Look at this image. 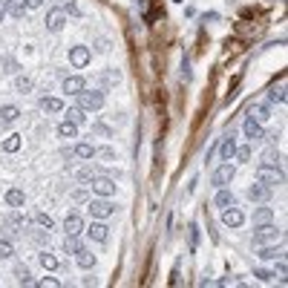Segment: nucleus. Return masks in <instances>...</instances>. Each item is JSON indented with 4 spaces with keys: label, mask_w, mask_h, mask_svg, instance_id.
I'll return each mask as SVG.
<instances>
[{
    "label": "nucleus",
    "mask_w": 288,
    "mask_h": 288,
    "mask_svg": "<svg viewBox=\"0 0 288 288\" xmlns=\"http://www.w3.org/2000/svg\"><path fill=\"white\" fill-rule=\"evenodd\" d=\"M6 18V0H0V20Z\"/></svg>",
    "instance_id": "37998d69"
},
{
    "label": "nucleus",
    "mask_w": 288,
    "mask_h": 288,
    "mask_svg": "<svg viewBox=\"0 0 288 288\" xmlns=\"http://www.w3.org/2000/svg\"><path fill=\"white\" fill-rule=\"evenodd\" d=\"M66 23V12L64 9H52L49 15H46V26H49V32H61Z\"/></svg>",
    "instance_id": "423d86ee"
},
{
    "label": "nucleus",
    "mask_w": 288,
    "mask_h": 288,
    "mask_svg": "<svg viewBox=\"0 0 288 288\" xmlns=\"http://www.w3.org/2000/svg\"><path fill=\"white\" fill-rule=\"evenodd\" d=\"M277 239H280V230H277L271 222H265L254 233V242H256V245H262V242H277Z\"/></svg>",
    "instance_id": "20e7f679"
},
{
    "label": "nucleus",
    "mask_w": 288,
    "mask_h": 288,
    "mask_svg": "<svg viewBox=\"0 0 288 288\" xmlns=\"http://www.w3.org/2000/svg\"><path fill=\"white\" fill-rule=\"evenodd\" d=\"M35 225H38V228H46V230H52V216H49V213H43V211H38V213H35Z\"/></svg>",
    "instance_id": "bb28decb"
},
{
    "label": "nucleus",
    "mask_w": 288,
    "mask_h": 288,
    "mask_svg": "<svg viewBox=\"0 0 288 288\" xmlns=\"http://www.w3.org/2000/svg\"><path fill=\"white\" fill-rule=\"evenodd\" d=\"M32 242H38V245H46V242H49V230H46V228L32 230Z\"/></svg>",
    "instance_id": "7c9ffc66"
},
{
    "label": "nucleus",
    "mask_w": 288,
    "mask_h": 288,
    "mask_svg": "<svg viewBox=\"0 0 288 288\" xmlns=\"http://www.w3.org/2000/svg\"><path fill=\"white\" fill-rule=\"evenodd\" d=\"M93 191H96L98 196H113V193H115V182H113V179H104V176H101V179H93Z\"/></svg>",
    "instance_id": "1a4fd4ad"
},
{
    "label": "nucleus",
    "mask_w": 288,
    "mask_h": 288,
    "mask_svg": "<svg viewBox=\"0 0 288 288\" xmlns=\"http://www.w3.org/2000/svg\"><path fill=\"white\" fill-rule=\"evenodd\" d=\"M72 153H75V156H78V159H93V156H96V147H93V144H87V141H84V144H78V147H75V150H72Z\"/></svg>",
    "instance_id": "5701e85b"
},
{
    "label": "nucleus",
    "mask_w": 288,
    "mask_h": 288,
    "mask_svg": "<svg viewBox=\"0 0 288 288\" xmlns=\"http://www.w3.org/2000/svg\"><path fill=\"white\" fill-rule=\"evenodd\" d=\"M271 104H283V101H286V90H283V87H280V90H271Z\"/></svg>",
    "instance_id": "c9c22d12"
},
{
    "label": "nucleus",
    "mask_w": 288,
    "mask_h": 288,
    "mask_svg": "<svg viewBox=\"0 0 288 288\" xmlns=\"http://www.w3.org/2000/svg\"><path fill=\"white\" fill-rule=\"evenodd\" d=\"M40 107H43L46 113H61V110H64V101H61V98H40Z\"/></svg>",
    "instance_id": "a211bd4d"
},
{
    "label": "nucleus",
    "mask_w": 288,
    "mask_h": 288,
    "mask_svg": "<svg viewBox=\"0 0 288 288\" xmlns=\"http://www.w3.org/2000/svg\"><path fill=\"white\" fill-rule=\"evenodd\" d=\"M78 265H81V268H93V265H96V254H90V251L81 248V251H78Z\"/></svg>",
    "instance_id": "a878e982"
},
{
    "label": "nucleus",
    "mask_w": 288,
    "mask_h": 288,
    "mask_svg": "<svg viewBox=\"0 0 288 288\" xmlns=\"http://www.w3.org/2000/svg\"><path fill=\"white\" fill-rule=\"evenodd\" d=\"M262 164H277V150H274V147L262 153Z\"/></svg>",
    "instance_id": "e433bc0d"
},
{
    "label": "nucleus",
    "mask_w": 288,
    "mask_h": 288,
    "mask_svg": "<svg viewBox=\"0 0 288 288\" xmlns=\"http://www.w3.org/2000/svg\"><path fill=\"white\" fill-rule=\"evenodd\" d=\"M64 230H66V233H81V230H84L81 216H78V213H69V216L64 219Z\"/></svg>",
    "instance_id": "ddd939ff"
},
{
    "label": "nucleus",
    "mask_w": 288,
    "mask_h": 288,
    "mask_svg": "<svg viewBox=\"0 0 288 288\" xmlns=\"http://www.w3.org/2000/svg\"><path fill=\"white\" fill-rule=\"evenodd\" d=\"M87 90V84H84V78H78V75H69L64 81V93L69 96H78V93H84Z\"/></svg>",
    "instance_id": "9d476101"
},
{
    "label": "nucleus",
    "mask_w": 288,
    "mask_h": 288,
    "mask_svg": "<svg viewBox=\"0 0 288 288\" xmlns=\"http://www.w3.org/2000/svg\"><path fill=\"white\" fill-rule=\"evenodd\" d=\"M196 242H199V228L191 225V245H196Z\"/></svg>",
    "instance_id": "a19ab883"
},
{
    "label": "nucleus",
    "mask_w": 288,
    "mask_h": 288,
    "mask_svg": "<svg viewBox=\"0 0 288 288\" xmlns=\"http://www.w3.org/2000/svg\"><path fill=\"white\" fill-rule=\"evenodd\" d=\"M15 277H18V283H20V286H32V274H29V268L18 265V268H15Z\"/></svg>",
    "instance_id": "b1692460"
},
{
    "label": "nucleus",
    "mask_w": 288,
    "mask_h": 288,
    "mask_svg": "<svg viewBox=\"0 0 288 288\" xmlns=\"http://www.w3.org/2000/svg\"><path fill=\"white\" fill-rule=\"evenodd\" d=\"M230 179H233V167H230V164H222V167L213 173V185H216V188H228Z\"/></svg>",
    "instance_id": "6e6552de"
},
{
    "label": "nucleus",
    "mask_w": 288,
    "mask_h": 288,
    "mask_svg": "<svg viewBox=\"0 0 288 288\" xmlns=\"http://www.w3.org/2000/svg\"><path fill=\"white\" fill-rule=\"evenodd\" d=\"M38 286H43V288H58V280H40Z\"/></svg>",
    "instance_id": "79ce46f5"
},
{
    "label": "nucleus",
    "mask_w": 288,
    "mask_h": 288,
    "mask_svg": "<svg viewBox=\"0 0 288 288\" xmlns=\"http://www.w3.org/2000/svg\"><path fill=\"white\" fill-rule=\"evenodd\" d=\"M78 107L81 110H101L104 107V93H98V90H93V93H78Z\"/></svg>",
    "instance_id": "f03ea898"
},
{
    "label": "nucleus",
    "mask_w": 288,
    "mask_h": 288,
    "mask_svg": "<svg viewBox=\"0 0 288 288\" xmlns=\"http://www.w3.org/2000/svg\"><path fill=\"white\" fill-rule=\"evenodd\" d=\"M15 87H18L20 93H29V90H32V78H18V81H15Z\"/></svg>",
    "instance_id": "72a5a7b5"
},
{
    "label": "nucleus",
    "mask_w": 288,
    "mask_h": 288,
    "mask_svg": "<svg viewBox=\"0 0 288 288\" xmlns=\"http://www.w3.org/2000/svg\"><path fill=\"white\" fill-rule=\"evenodd\" d=\"M251 118L259 121V124H262V121H268V118H271V115H268V107H254V115H251Z\"/></svg>",
    "instance_id": "2f4dec72"
},
{
    "label": "nucleus",
    "mask_w": 288,
    "mask_h": 288,
    "mask_svg": "<svg viewBox=\"0 0 288 288\" xmlns=\"http://www.w3.org/2000/svg\"><path fill=\"white\" fill-rule=\"evenodd\" d=\"M12 254H15V248H12V245H9V242L3 239V242H0V256L6 259V256H12Z\"/></svg>",
    "instance_id": "4c0bfd02"
},
{
    "label": "nucleus",
    "mask_w": 288,
    "mask_h": 288,
    "mask_svg": "<svg viewBox=\"0 0 288 288\" xmlns=\"http://www.w3.org/2000/svg\"><path fill=\"white\" fill-rule=\"evenodd\" d=\"M254 277L265 280V283H268V280H274V274H271V271H265V268H256V271H254Z\"/></svg>",
    "instance_id": "58836bf2"
},
{
    "label": "nucleus",
    "mask_w": 288,
    "mask_h": 288,
    "mask_svg": "<svg viewBox=\"0 0 288 288\" xmlns=\"http://www.w3.org/2000/svg\"><path fill=\"white\" fill-rule=\"evenodd\" d=\"M90 49L87 46H72V52H69V61H72V66H87L90 64Z\"/></svg>",
    "instance_id": "0eeeda50"
},
{
    "label": "nucleus",
    "mask_w": 288,
    "mask_h": 288,
    "mask_svg": "<svg viewBox=\"0 0 288 288\" xmlns=\"http://www.w3.org/2000/svg\"><path fill=\"white\" fill-rule=\"evenodd\" d=\"M256 179L262 182V185H283V173L277 170V164H259L256 167Z\"/></svg>",
    "instance_id": "f257e3e1"
},
{
    "label": "nucleus",
    "mask_w": 288,
    "mask_h": 288,
    "mask_svg": "<svg viewBox=\"0 0 288 288\" xmlns=\"http://www.w3.org/2000/svg\"><path fill=\"white\" fill-rule=\"evenodd\" d=\"M233 156H236V141H233V135H228V138L222 141V159L230 161Z\"/></svg>",
    "instance_id": "aec40b11"
},
{
    "label": "nucleus",
    "mask_w": 288,
    "mask_h": 288,
    "mask_svg": "<svg viewBox=\"0 0 288 288\" xmlns=\"http://www.w3.org/2000/svg\"><path fill=\"white\" fill-rule=\"evenodd\" d=\"M84 248V242L78 239V233H66V239H64V251L66 254H78Z\"/></svg>",
    "instance_id": "2eb2a0df"
},
{
    "label": "nucleus",
    "mask_w": 288,
    "mask_h": 288,
    "mask_svg": "<svg viewBox=\"0 0 288 288\" xmlns=\"http://www.w3.org/2000/svg\"><path fill=\"white\" fill-rule=\"evenodd\" d=\"M277 256H283V251H277V248H259V259H277Z\"/></svg>",
    "instance_id": "473e14b6"
},
{
    "label": "nucleus",
    "mask_w": 288,
    "mask_h": 288,
    "mask_svg": "<svg viewBox=\"0 0 288 288\" xmlns=\"http://www.w3.org/2000/svg\"><path fill=\"white\" fill-rule=\"evenodd\" d=\"M18 147H20V135H9V138L3 141V150H6V153H15Z\"/></svg>",
    "instance_id": "c756f323"
},
{
    "label": "nucleus",
    "mask_w": 288,
    "mask_h": 288,
    "mask_svg": "<svg viewBox=\"0 0 288 288\" xmlns=\"http://www.w3.org/2000/svg\"><path fill=\"white\" fill-rule=\"evenodd\" d=\"M38 259H40V265H43L46 271H55V268H58V259H55L52 254H46V251H43V254L38 256Z\"/></svg>",
    "instance_id": "c85d7f7f"
},
{
    "label": "nucleus",
    "mask_w": 288,
    "mask_h": 288,
    "mask_svg": "<svg viewBox=\"0 0 288 288\" xmlns=\"http://www.w3.org/2000/svg\"><path fill=\"white\" fill-rule=\"evenodd\" d=\"M18 115H20V110H18V107H12V104H6V107H0V118H3L6 124H12V121H15Z\"/></svg>",
    "instance_id": "4be33fe9"
},
{
    "label": "nucleus",
    "mask_w": 288,
    "mask_h": 288,
    "mask_svg": "<svg viewBox=\"0 0 288 288\" xmlns=\"http://www.w3.org/2000/svg\"><path fill=\"white\" fill-rule=\"evenodd\" d=\"M113 205L107 202V199H93L90 202V213H93V219H107V216H113Z\"/></svg>",
    "instance_id": "7ed1b4c3"
},
{
    "label": "nucleus",
    "mask_w": 288,
    "mask_h": 288,
    "mask_svg": "<svg viewBox=\"0 0 288 288\" xmlns=\"http://www.w3.org/2000/svg\"><path fill=\"white\" fill-rule=\"evenodd\" d=\"M87 233H90V239H96V242H107V239H110V228L101 225V222H93Z\"/></svg>",
    "instance_id": "9b49d317"
},
{
    "label": "nucleus",
    "mask_w": 288,
    "mask_h": 288,
    "mask_svg": "<svg viewBox=\"0 0 288 288\" xmlns=\"http://www.w3.org/2000/svg\"><path fill=\"white\" fill-rule=\"evenodd\" d=\"M216 205H219V208H230V205H236V199H233V193L230 191L219 188V193H216Z\"/></svg>",
    "instance_id": "412c9836"
},
{
    "label": "nucleus",
    "mask_w": 288,
    "mask_h": 288,
    "mask_svg": "<svg viewBox=\"0 0 288 288\" xmlns=\"http://www.w3.org/2000/svg\"><path fill=\"white\" fill-rule=\"evenodd\" d=\"M245 135H248L251 141H254V138H262V124L254 121V118H248V121H245Z\"/></svg>",
    "instance_id": "f3484780"
},
{
    "label": "nucleus",
    "mask_w": 288,
    "mask_h": 288,
    "mask_svg": "<svg viewBox=\"0 0 288 288\" xmlns=\"http://www.w3.org/2000/svg\"><path fill=\"white\" fill-rule=\"evenodd\" d=\"M271 219H274V211H271V208H259V211L254 213L256 225H265V222H271Z\"/></svg>",
    "instance_id": "393cba45"
},
{
    "label": "nucleus",
    "mask_w": 288,
    "mask_h": 288,
    "mask_svg": "<svg viewBox=\"0 0 288 288\" xmlns=\"http://www.w3.org/2000/svg\"><path fill=\"white\" fill-rule=\"evenodd\" d=\"M236 156H239L242 161H248L251 159V147H236Z\"/></svg>",
    "instance_id": "ea45409f"
},
{
    "label": "nucleus",
    "mask_w": 288,
    "mask_h": 288,
    "mask_svg": "<svg viewBox=\"0 0 288 288\" xmlns=\"http://www.w3.org/2000/svg\"><path fill=\"white\" fill-rule=\"evenodd\" d=\"M268 196H271V188H268V185H262V182L248 188V199H254V202H265Z\"/></svg>",
    "instance_id": "f8f14e48"
},
{
    "label": "nucleus",
    "mask_w": 288,
    "mask_h": 288,
    "mask_svg": "<svg viewBox=\"0 0 288 288\" xmlns=\"http://www.w3.org/2000/svg\"><path fill=\"white\" fill-rule=\"evenodd\" d=\"M84 118H87V115H84L81 107H72V110L66 113V121H72V124H84Z\"/></svg>",
    "instance_id": "cd10ccee"
},
{
    "label": "nucleus",
    "mask_w": 288,
    "mask_h": 288,
    "mask_svg": "<svg viewBox=\"0 0 288 288\" xmlns=\"http://www.w3.org/2000/svg\"><path fill=\"white\" fill-rule=\"evenodd\" d=\"M78 179H81V182H93V179H96V170H93V167H84V170H78Z\"/></svg>",
    "instance_id": "f704fd0d"
},
{
    "label": "nucleus",
    "mask_w": 288,
    "mask_h": 288,
    "mask_svg": "<svg viewBox=\"0 0 288 288\" xmlns=\"http://www.w3.org/2000/svg\"><path fill=\"white\" fill-rule=\"evenodd\" d=\"M222 222L228 225V228H239V225L245 222V213L236 208V205H230V208H225V213H222Z\"/></svg>",
    "instance_id": "39448f33"
},
{
    "label": "nucleus",
    "mask_w": 288,
    "mask_h": 288,
    "mask_svg": "<svg viewBox=\"0 0 288 288\" xmlns=\"http://www.w3.org/2000/svg\"><path fill=\"white\" fill-rule=\"evenodd\" d=\"M6 202H9L12 208H23V202H26V196H23V191H18V188H12V191L6 193Z\"/></svg>",
    "instance_id": "dca6fc26"
},
{
    "label": "nucleus",
    "mask_w": 288,
    "mask_h": 288,
    "mask_svg": "<svg viewBox=\"0 0 288 288\" xmlns=\"http://www.w3.org/2000/svg\"><path fill=\"white\" fill-rule=\"evenodd\" d=\"M40 3H43V0H26V6H32V9L35 6H40Z\"/></svg>",
    "instance_id": "c03bdc74"
},
{
    "label": "nucleus",
    "mask_w": 288,
    "mask_h": 288,
    "mask_svg": "<svg viewBox=\"0 0 288 288\" xmlns=\"http://www.w3.org/2000/svg\"><path fill=\"white\" fill-rule=\"evenodd\" d=\"M23 12H26V0H6V15L23 18Z\"/></svg>",
    "instance_id": "4468645a"
},
{
    "label": "nucleus",
    "mask_w": 288,
    "mask_h": 288,
    "mask_svg": "<svg viewBox=\"0 0 288 288\" xmlns=\"http://www.w3.org/2000/svg\"><path fill=\"white\" fill-rule=\"evenodd\" d=\"M58 135H61V138H75V135H78V124L61 121V124H58Z\"/></svg>",
    "instance_id": "6ab92c4d"
}]
</instances>
